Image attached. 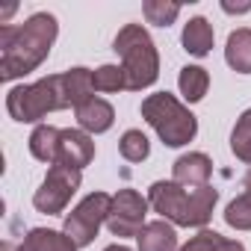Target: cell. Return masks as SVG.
<instances>
[{
    "mask_svg": "<svg viewBox=\"0 0 251 251\" xmlns=\"http://www.w3.org/2000/svg\"><path fill=\"white\" fill-rule=\"evenodd\" d=\"M109 207H112V195L106 192H92L86 195L68 216H65V236L77 245V248H86L95 242L100 225H106V216H109Z\"/></svg>",
    "mask_w": 251,
    "mask_h": 251,
    "instance_id": "cell-6",
    "label": "cell"
},
{
    "mask_svg": "<svg viewBox=\"0 0 251 251\" xmlns=\"http://www.w3.org/2000/svg\"><path fill=\"white\" fill-rule=\"evenodd\" d=\"M230 151L236 154V160L251 163V109H245L236 118V124H233V130H230Z\"/></svg>",
    "mask_w": 251,
    "mask_h": 251,
    "instance_id": "cell-19",
    "label": "cell"
},
{
    "mask_svg": "<svg viewBox=\"0 0 251 251\" xmlns=\"http://www.w3.org/2000/svg\"><path fill=\"white\" fill-rule=\"evenodd\" d=\"M216 201L219 192L213 186L183 189L175 180H157L148 189V204L154 207V213H160L166 222L177 227H204L213 216Z\"/></svg>",
    "mask_w": 251,
    "mask_h": 251,
    "instance_id": "cell-2",
    "label": "cell"
},
{
    "mask_svg": "<svg viewBox=\"0 0 251 251\" xmlns=\"http://www.w3.org/2000/svg\"><path fill=\"white\" fill-rule=\"evenodd\" d=\"M68 106L71 103L65 95L62 74H50V77H42L30 86H15L6 92V112L21 124H36L48 112L68 109Z\"/></svg>",
    "mask_w": 251,
    "mask_h": 251,
    "instance_id": "cell-4",
    "label": "cell"
},
{
    "mask_svg": "<svg viewBox=\"0 0 251 251\" xmlns=\"http://www.w3.org/2000/svg\"><path fill=\"white\" fill-rule=\"evenodd\" d=\"M177 86H180V95H183L189 103H198V100L207 95V89H210V74H207V68H201V65H186V68H180Z\"/></svg>",
    "mask_w": 251,
    "mask_h": 251,
    "instance_id": "cell-17",
    "label": "cell"
},
{
    "mask_svg": "<svg viewBox=\"0 0 251 251\" xmlns=\"http://www.w3.org/2000/svg\"><path fill=\"white\" fill-rule=\"evenodd\" d=\"M112 50L121 56V68H124L130 92H142V89L157 83V77H160V53L154 48V39L148 36V30L142 24L121 27L115 42H112Z\"/></svg>",
    "mask_w": 251,
    "mask_h": 251,
    "instance_id": "cell-3",
    "label": "cell"
},
{
    "mask_svg": "<svg viewBox=\"0 0 251 251\" xmlns=\"http://www.w3.org/2000/svg\"><path fill=\"white\" fill-rule=\"evenodd\" d=\"M0 251H27V248H24V242L18 245V242H9V239H6L3 245H0Z\"/></svg>",
    "mask_w": 251,
    "mask_h": 251,
    "instance_id": "cell-25",
    "label": "cell"
},
{
    "mask_svg": "<svg viewBox=\"0 0 251 251\" xmlns=\"http://www.w3.org/2000/svg\"><path fill=\"white\" fill-rule=\"evenodd\" d=\"M180 251H245V245L216 230H198L186 245H180Z\"/></svg>",
    "mask_w": 251,
    "mask_h": 251,
    "instance_id": "cell-18",
    "label": "cell"
},
{
    "mask_svg": "<svg viewBox=\"0 0 251 251\" xmlns=\"http://www.w3.org/2000/svg\"><path fill=\"white\" fill-rule=\"evenodd\" d=\"M80 183H83V172L53 163V166L48 169L42 186L33 192V207H36L39 213H45V216H59V213L68 207L71 195L80 189Z\"/></svg>",
    "mask_w": 251,
    "mask_h": 251,
    "instance_id": "cell-7",
    "label": "cell"
},
{
    "mask_svg": "<svg viewBox=\"0 0 251 251\" xmlns=\"http://www.w3.org/2000/svg\"><path fill=\"white\" fill-rule=\"evenodd\" d=\"M92 86L95 92H121V89H127V77H124V68L121 65H100L92 71Z\"/></svg>",
    "mask_w": 251,
    "mask_h": 251,
    "instance_id": "cell-21",
    "label": "cell"
},
{
    "mask_svg": "<svg viewBox=\"0 0 251 251\" xmlns=\"http://www.w3.org/2000/svg\"><path fill=\"white\" fill-rule=\"evenodd\" d=\"M210 175H213V160L201 151L195 154H183L175 160L172 166V180L180 183L183 189H201L210 186Z\"/></svg>",
    "mask_w": 251,
    "mask_h": 251,
    "instance_id": "cell-10",
    "label": "cell"
},
{
    "mask_svg": "<svg viewBox=\"0 0 251 251\" xmlns=\"http://www.w3.org/2000/svg\"><path fill=\"white\" fill-rule=\"evenodd\" d=\"M225 222L236 230H251V192H242L227 204Z\"/></svg>",
    "mask_w": 251,
    "mask_h": 251,
    "instance_id": "cell-23",
    "label": "cell"
},
{
    "mask_svg": "<svg viewBox=\"0 0 251 251\" xmlns=\"http://www.w3.org/2000/svg\"><path fill=\"white\" fill-rule=\"evenodd\" d=\"M103 251H130V248L121 245V242H115V245H109V248H103Z\"/></svg>",
    "mask_w": 251,
    "mask_h": 251,
    "instance_id": "cell-26",
    "label": "cell"
},
{
    "mask_svg": "<svg viewBox=\"0 0 251 251\" xmlns=\"http://www.w3.org/2000/svg\"><path fill=\"white\" fill-rule=\"evenodd\" d=\"M118 151L127 163H142V160H148L151 145H148V136L142 130H124V136L118 139Z\"/></svg>",
    "mask_w": 251,
    "mask_h": 251,
    "instance_id": "cell-20",
    "label": "cell"
},
{
    "mask_svg": "<svg viewBox=\"0 0 251 251\" xmlns=\"http://www.w3.org/2000/svg\"><path fill=\"white\" fill-rule=\"evenodd\" d=\"M242 189H245V192H251V172L245 175V180H242Z\"/></svg>",
    "mask_w": 251,
    "mask_h": 251,
    "instance_id": "cell-27",
    "label": "cell"
},
{
    "mask_svg": "<svg viewBox=\"0 0 251 251\" xmlns=\"http://www.w3.org/2000/svg\"><path fill=\"white\" fill-rule=\"evenodd\" d=\"M225 59L236 74H251V30L248 27H239L227 36Z\"/></svg>",
    "mask_w": 251,
    "mask_h": 251,
    "instance_id": "cell-13",
    "label": "cell"
},
{
    "mask_svg": "<svg viewBox=\"0 0 251 251\" xmlns=\"http://www.w3.org/2000/svg\"><path fill=\"white\" fill-rule=\"evenodd\" d=\"M59 136H62V130L50 127V124H39V127L30 133V154L39 163L53 166L56 157H59Z\"/></svg>",
    "mask_w": 251,
    "mask_h": 251,
    "instance_id": "cell-15",
    "label": "cell"
},
{
    "mask_svg": "<svg viewBox=\"0 0 251 251\" xmlns=\"http://www.w3.org/2000/svg\"><path fill=\"white\" fill-rule=\"evenodd\" d=\"M95 160V142H92V136L86 133V130H62V136H59V157H56V163L59 166H68V169H77V172H83L89 163Z\"/></svg>",
    "mask_w": 251,
    "mask_h": 251,
    "instance_id": "cell-9",
    "label": "cell"
},
{
    "mask_svg": "<svg viewBox=\"0 0 251 251\" xmlns=\"http://www.w3.org/2000/svg\"><path fill=\"white\" fill-rule=\"evenodd\" d=\"M222 9L225 12H230V15H239V12H251V3H222Z\"/></svg>",
    "mask_w": 251,
    "mask_h": 251,
    "instance_id": "cell-24",
    "label": "cell"
},
{
    "mask_svg": "<svg viewBox=\"0 0 251 251\" xmlns=\"http://www.w3.org/2000/svg\"><path fill=\"white\" fill-rule=\"evenodd\" d=\"M139 251H180L177 245V233H175V225L166 222V219H157V222H148L139 236Z\"/></svg>",
    "mask_w": 251,
    "mask_h": 251,
    "instance_id": "cell-12",
    "label": "cell"
},
{
    "mask_svg": "<svg viewBox=\"0 0 251 251\" xmlns=\"http://www.w3.org/2000/svg\"><path fill=\"white\" fill-rule=\"evenodd\" d=\"M74 118H77V124H80V130H86L89 136H92V133H106V130L112 127V121H115V109H112L109 100L92 95L89 100H83V103L74 109Z\"/></svg>",
    "mask_w": 251,
    "mask_h": 251,
    "instance_id": "cell-11",
    "label": "cell"
},
{
    "mask_svg": "<svg viewBox=\"0 0 251 251\" xmlns=\"http://www.w3.org/2000/svg\"><path fill=\"white\" fill-rule=\"evenodd\" d=\"M56 33H59V24L50 12H36L21 27L3 24L0 27V80L12 83L36 71L48 59L56 42Z\"/></svg>",
    "mask_w": 251,
    "mask_h": 251,
    "instance_id": "cell-1",
    "label": "cell"
},
{
    "mask_svg": "<svg viewBox=\"0 0 251 251\" xmlns=\"http://www.w3.org/2000/svg\"><path fill=\"white\" fill-rule=\"evenodd\" d=\"M27 251H77V245L65 236V230H50V227H33L24 236Z\"/></svg>",
    "mask_w": 251,
    "mask_h": 251,
    "instance_id": "cell-16",
    "label": "cell"
},
{
    "mask_svg": "<svg viewBox=\"0 0 251 251\" xmlns=\"http://www.w3.org/2000/svg\"><path fill=\"white\" fill-rule=\"evenodd\" d=\"M148 198H142L136 189H118L112 195V207L106 216V227L112 236H139V230L148 225Z\"/></svg>",
    "mask_w": 251,
    "mask_h": 251,
    "instance_id": "cell-8",
    "label": "cell"
},
{
    "mask_svg": "<svg viewBox=\"0 0 251 251\" xmlns=\"http://www.w3.org/2000/svg\"><path fill=\"white\" fill-rule=\"evenodd\" d=\"M213 27H210V21L207 18H189V24L183 27V36H180V42H183V50L186 53H192V56H207L210 50H213Z\"/></svg>",
    "mask_w": 251,
    "mask_h": 251,
    "instance_id": "cell-14",
    "label": "cell"
},
{
    "mask_svg": "<svg viewBox=\"0 0 251 251\" xmlns=\"http://www.w3.org/2000/svg\"><path fill=\"white\" fill-rule=\"evenodd\" d=\"M142 15H145L148 24L169 27V24H175V18L180 15V6H177V3H166V0H145V3H142Z\"/></svg>",
    "mask_w": 251,
    "mask_h": 251,
    "instance_id": "cell-22",
    "label": "cell"
},
{
    "mask_svg": "<svg viewBox=\"0 0 251 251\" xmlns=\"http://www.w3.org/2000/svg\"><path fill=\"white\" fill-rule=\"evenodd\" d=\"M142 118L157 130V136L163 139V145L169 148H183L195 139L198 133V121L195 115L169 92H157L148 95L142 100Z\"/></svg>",
    "mask_w": 251,
    "mask_h": 251,
    "instance_id": "cell-5",
    "label": "cell"
}]
</instances>
